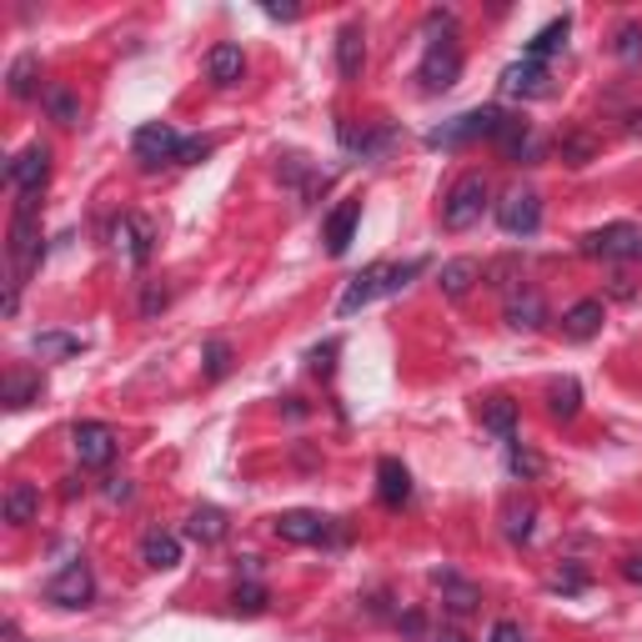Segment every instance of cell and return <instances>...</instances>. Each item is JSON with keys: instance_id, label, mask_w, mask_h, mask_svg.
Listing matches in <instances>:
<instances>
[{"instance_id": "cell-12", "label": "cell", "mask_w": 642, "mask_h": 642, "mask_svg": "<svg viewBox=\"0 0 642 642\" xmlns=\"http://www.w3.org/2000/svg\"><path fill=\"white\" fill-rule=\"evenodd\" d=\"M377 296H387V266H367V272H357L347 282V292H341V302H337V316H357L367 302H377Z\"/></svg>"}, {"instance_id": "cell-25", "label": "cell", "mask_w": 642, "mask_h": 642, "mask_svg": "<svg viewBox=\"0 0 642 642\" xmlns=\"http://www.w3.org/2000/svg\"><path fill=\"white\" fill-rule=\"evenodd\" d=\"M477 276H482V266L472 262V256H457V262H446L442 272H436V286H442L446 296H467Z\"/></svg>"}, {"instance_id": "cell-37", "label": "cell", "mask_w": 642, "mask_h": 642, "mask_svg": "<svg viewBox=\"0 0 642 642\" xmlns=\"http://www.w3.org/2000/svg\"><path fill=\"white\" fill-rule=\"evenodd\" d=\"M227 371H231V347H227V341H207V377L211 381H221V377H227Z\"/></svg>"}, {"instance_id": "cell-6", "label": "cell", "mask_w": 642, "mask_h": 642, "mask_svg": "<svg viewBox=\"0 0 642 642\" xmlns=\"http://www.w3.org/2000/svg\"><path fill=\"white\" fill-rule=\"evenodd\" d=\"M131 151L146 171H156V166H166V161H181L186 136L176 131V126H166V120H146L141 131L131 136Z\"/></svg>"}, {"instance_id": "cell-30", "label": "cell", "mask_w": 642, "mask_h": 642, "mask_svg": "<svg viewBox=\"0 0 642 642\" xmlns=\"http://www.w3.org/2000/svg\"><path fill=\"white\" fill-rule=\"evenodd\" d=\"M35 76H41V61H35V55H15V66H11V96L15 101H31L35 96Z\"/></svg>"}, {"instance_id": "cell-47", "label": "cell", "mask_w": 642, "mask_h": 642, "mask_svg": "<svg viewBox=\"0 0 642 642\" xmlns=\"http://www.w3.org/2000/svg\"><path fill=\"white\" fill-rule=\"evenodd\" d=\"M402 628L417 638V632H422V612H407V618H402Z\"/></svg>"}, {"instance_id": "cell-26", "label": "cell", "mask_w": 642, "mask_h": 642, "mask_svg": "<svg viewBox=\"0 0 642 642\" xmlns=\"http://www.w3.org/2000/svg\"><path fill=\"white\" fill-rule=\"evenodd\" d=\"M547 412H552L557 422H572V417L582 412V387H577L572 377L552 381V387H547Z\"/></svg>"}, {"instance_id": "cell-45", "label": "cell", "mask_w": 642, "mask_h": 642, "mask_svg": "<svg viewBox=\"0 0 642 642\" xmlns=\"http://www.w3.org/2000/svg\"><path fill=\"white\" fill-rule=\"evenodd\" d=\"M106 497H110V502H126V497H131V482H120V477H116V482L106 487Z\"/></svg>"}, {"instance_id": "cell-11", "label": "cell", "mask_w": 642, "mask_h": 642, "mask_svg": "<svg viewBox=\"0 0 642 642\" xmlns=\"http://www.w3.org/2000/svg\"><path fill=\"white\" fill-rule=\"evenodd\" d=\"M45 176H51V151H45L41 141L25 146V151L6 166V186H15V191H41Z\"/></svg>"}, {"instance_id": "cell-32", "label": "cell", "mask_w": 642, "mask_h": 642, "mask_svg": "<svg viewBox=\"0 0 642 642\" xmlns=\"http://www.w3.org/2000/svg\"><path fill=\"white\" fill-rule=\"evenodd\" d=\"M612 55H618V61H642V25L638 21H622L618 31H612Z\"/></svg>"}, {"instance_id": "cell-8", "label": "cell", "mask_w": 642, "mask_h": 642, "mask_svg": "<svg viewBox=\"0 0 642 642\" xmlns=\"http://www.w3.org/2000/svg\"><path fill=\"white\" fill-rule=\"evenodd\" d=\"M497 227L507 236H537V227H543V197H537L533 186H512L507 197L497 201Z\"/></svg>"}, {"instance_id": "cell-29", "label": "cell", "mask_w": 642, "mask_h": 642, "mask_svg": "<svg viewBox=\"0 0 642 642\" xmlns=\"http://www.w3.org/2000/svg\"><path fill=\"white\" fill-rule=\"evenodd\" d=\"M482 427L497 432L502 442H512V436H517V407H512L507 397H492V402L482 407Z\"/></svg>"}, {"instance_id": "cell-20", "label": "cell", "mask_w": 642, "mask_h": 642, "mask_svg": "<svg viewBox=\"0 0 642 642\" xmlns=\"http://www.w3.org/2000/svg\"><path fill=\"white\" fill-rule=\"evenodd\" d=\"M567 31H572V15H557V21H547L543 31L527 41V51H523V61H533V66H543L547 55H557L567 45Z\"/></svg>"}, {"instance_id": "cell-4", "label": "cell", "mask_w": 642, "mask_h": 642, "mask_svg": "<svg viewBox=\"0 0 642 642\" xmlns=\"http://www.w3.org/2000/svg\"><path fill=\"white\" fill-rule=\"evenodd\" d=\"M502 126H507V110L477 106V110H467V116H457V120H446V126H436V131H427V146H462V141H477V136L497 141Z\"/></svg>"}, {"instance_id": "cell-19", "label": "cell", "mask_w": 642, "mask_h": 642, "mask_svg": "<svg viewBox=\"0 0 642 642\" xmlns=\"http://www.w3.org/2000/svg\"><path fill=\"white\" fill-rule=\"evenodd\" d=\"M357 221H361V201H341V207L327 217V231H322V241H327L331 256H341V251L351 246V236H357Z\"/></svg>"}, {"instance_id": "cell-31", "label": "cell", "mask_w": 642, "mask_h": 642, "mask_svg": "<svg viewBox=\"0 0 642 642\" xmlns=\"http://www.w3.org/2000/svg\"><path fill=\"white\" fill-rule=\"evenodd\" d=\"M35 397H41V377H25V371H15V377L6 381V407H11V412L31 407Z\"/></svg>"}, {"instance_id": "cell-10", "label": "cell", "mask_w": 642, "mask_h": 642, "mask_svg": "<svg viewBox=\"0 0 642 642\" xmlns=\"http://www.w3.org/2000/svg\"><path fill=\"white\" fill-rule=\"evenodd\" d=\"M71 446H76L81 467H106L110 457H116V427L106 422H76L71 427Z\"/></svg>"}, {"instance_id": "cell-28", "label": "cell", "mask_w": 642, "mask_h": 642, "mask_svg": "<svg viewBox=\"0 0 642 642\" xmlns=\"http://www.w3.org/2000/svg\"><path fill=\"white\" fill-rule=\"evenodd\" d=\"M432 582L442 588V602H446L452 612H457V618L477 608V588H472V582H462L457 572H432Z\"/></svg>"}, {"instance_id": "cell-39", "label": "cell", "mask_w": 642, "mask_h": 642, "mask_svg": "<svg viewBox=\"0 0 642 642\" xmlns=\"http://www.w3.org/2000/svg\"><path fill=\"white\" fill-rule=\"evenodd\" d=\"M562 151H567V161H572V166H588V156H592V141H588V136H572V141L562 146Z\"/></svg>"}, {"instance_id": "cell-5", "label": "cell", "mask_w": 642, "mask_h": 642, "mask_svg": "<svg viewBox=\"0 0 642 642\" xmlns=\"http://www.w3.org/2000/svg\"><path fill=\"white\" fill-rule=\"evenodd\" d=\"M276 537L282 543H296V547H322V543H347V533L337 527V517H322V512H306V507H296V512H282L276 517Z\"/></svg>"}, {"instance_id": "cell-3", "label": "cell", "mask_w": 642, "mask_h": 642, "mask_svg": "<svg viewBox=\"0 0 642 642\" xmlns=\"http://www.w3.org/2000/svg\"><path fill=\"white\" fill-rule=\"evenodd\" d=\"M582 256H592V262H642V227L608 221V227L582 236Z\"/></svg>"}, {"instance_id": "cell-22", "label": "cell", "mask_w": 642, "mask_h": 642, "mask_svg": "<svg viewBox=\"0 0 642 642\" xmlns=\"http://www.w3.org/2000/svg\"><path fill=\"white\" fill-rule=\"evenodd\" d=\"M35 512H41V492H35V482H11V487H6V523L25 527V523H35Z\"/></svg>"}, {"instance_id": "cell-41", "label": "cell", "mask_w": 642, "mask_h": 642, "mask_svg": "<svg viewBox=\"0 0 642 642\" xmlns=\"http://www.w3.org/2000/svg\"><path fill=\"white\" fill-rule=\"evenodd\" d=\"M487 642H527V638H523V628H517V622H497Z\"/></svg>"}, {"instance_id": "cell-42", "label": "cell", "mask_w": 642, "mask_h": 642, "mask_svg": "<svg viewBox=\"0 0 642 642\" xmlns=\"http://www.w3.org/2000/svg\"><path fill=\"white\" fill-rule=\"evenodd\" d=\"M618 572L628 577V582H642V552H628V557H622Z\"/></svg>"}, {"instance_id": "cell-16", "label": "cell", "mask_w": 642, "mask_h": 642, "mask_svg": "<svg viewBox=\"0 0 642 642\" xmlns=\"http://www.w3.org/2000/svg\"><path fill=\"white\" fill-rule=\"evenodd\" d=\"M602 322H608V306H602L598 296H588V302H577L562 312V331L572 341H592L602 331Z\"/></svg>"}, {"instance_id": "cell-2", "label": "cell", "mask_w": 642, "mask_h": 642, "mask_svg": "<svg viewBox=\"0 0 642 642\" xmlns=\"http://www.w3.org/2000/svg\"><path fill=\"white\" fill-rule=\"evenodd\" d=\"M487 197H492L487 176L467 171V176H462V181L442 197V227H446V231H467V227H477L482 211H487Z\"/></svg>"}, {"instance_id": "cell-48", "label": "cell", "mask_w": 642, "mask_h": 642, "mask_svg": "<svg viewBox=\"0 0 642 642\" xmlns=\"http://www.w3.org/2000/svg\"><path fill=\"white\" fill-rule=\"evenodd\" d=\"M436 642H467V638H462V632H442V638H436Z\"/></svg>"}, {"instance_id": "cell-1", "label": "cell", "mask_w": 642, "mask_h": 642, "mask_svg": "<svg viewBox=\"0 0 642 642\" xmlns=\"http://www.w3.org/2000/svg\"><path fill=\"white\" fill-rule=\"evenodd\" d=\"M35 207H41V191H21L11 217V286L25 282V272L41 256V227H35Z\"/></svg>"}, {"instance_id": "cell-43", "label": "cell", "mask_w": 642, "mask_h": 642, "mask_svg": "<svg viewBox=\"0 0 642 642\" xmlns=\"http://www.w3.org/2000/svg\"><path fill=\"white\" fill-rule=\"evenodd\" d=\"M331 357H337V341L316 347V351H312V371H331Z\"/></svg>"}, {"instance_id": "cell-7", "label": "cell", "mask_w": 642, "mask_h": 642, "mask_svg": "<svg viewBox=\"0 0 642 642\" xmlns=\"http://www.w3.org/2000/svg\"><path fill=\"white\" fill-rule=\"evenodd\" d=\"M91 598H96V577H91V567L81 562V557H71V562L45 582V602H55V608H66V612L91 608Z\"/></svg>"}, {"instance_id": "cell-13", "label": "cell", "mask_w": 642, "mask_h": 642, "mask_svg": "<svg viewBox=\"0 0 642 642\" xmlns=\"http://www.w3.org/2000/svg\"><path fill=\"white\" fill-rule=\"evenodd\" d=\"M116 246L131 256V266H146L151 262V251H156V231L146 217H120L116 221Z\"/></svg>"}, {"instance_id": "cell-36", "label": "cell", "mask_w": 642, "mask_h": 642, "mask_svg": "<svg viewBox=\"0 0 642 642\" xmlns=\"http://www.w3.org/2000/svg\"><path fill=\"white\" fill-rule=\"evenodd\" d=\"M427 272V262L417 256V262H407V266H387V296H397L402 286H412V276H422Z\"/></svg>"}, {"instance_id": "cell-9", "label": "cell", "mask_w": 642, "mask_h": 642, "mask_svg": "<svg viewBox=\"0 0 642 642\" xmlns=\"http://www.w3.org/2000/svg\"><path fill=\"white\" fill-rule=\"evenodd\" d=\"M462 76V51L452 41H432L422 55V66H417V81H422L427 96H436V91H452Z\"/></svg>"}, {"instance_id": "cell-44", "label": "cell", "mask_w": 642, "mask_h": 642, "mask_svg": "<svg viewBox=\"0 0 642 642\" xmlns=\"http://www.w3.org/2000/svg\"><path fill=\"white\" fill-rule=\"evenodd\" d=\"M161 306H166V292H161V286H151V292H146V302H141V312H146V316H156Z\"/></svg>"}, {"instance_id": "cell-17", "label": "cell", "mask_w": 642, "mask_h": 642, "mask_svg": "<svg viewBox=\"0 0 642 642\" xmlns=\"http://www.w3.org/2000/svg\"><path fill=\"white\" fill-rule=\"evenodd\" d=\"M361 66H367V35L351 21V25H341V35H337V71L351 86V81H361Z\"/></svg>"}, {"instance_id": "cell-15", "label": "cell", "mask_w": 642, "mask_h": 642, "mask_svg": "<svg viewBox=\"0 0 642 642\" xmlns=\"http://www.w3.org/2000/svg\"><path fill=\"white\" fill-rule=\"evenodd\" d=\"M547 66H533V61H517V66H507L502 71V96H523V101H537V96H547Z\"/></svg>"}, {"instance_id": "cell-18", "label": "cell", "mask_w": 642, "mask_h": 642, "mask_svg": "<svg viewBox=\"0 0 642 642\" xmlns=\"http://www.w3.org/2000/svg\"><path fill=\"white\" fill-rule=\"evenodd\" d=\"M207 76H211V86H236V81L246 76V55H241V45H231V41L211 45Z\"/></svg>"}, {"instance_id": "cell-33", "label": "cell", "mask_w": 642, "mask_h": 642, "mask_svg": "<svg viewBox=\"0 0 642 642\" xmlns=\"http://www.w3.org/2000/svg\"><path fill=\"white\" fill-rule=\"evenodd\" d=\"M81 347H86V341L66 337V331H41V337H35V351H41V357H76Z\"/></svg>"}, {"instance_id": "cell-38", "label": "cell", "mask_w": 642, "mask_h": 642, "mask_svg": "<svg viewBox=\"0 0 642 642\" xmlns=\"http://www.w3.org/2000/svg\"><path fill=\"white\" fill-rule=\"evenodd\" d=\"M507 537H512V543H527V537H533V507L512 512V517H507Z\"/></svg>"}, {"instance_id": "cell-40", "label": "cell", "mask_w": 642, "mask_h": 642, "mask_svg": "<svg viewBox=\"0 0 642 642\" xmlns=\"http://www.w3.org/2000/svg\"><path fill=\"white\" fill-rule=\"evenodd\" d=\"M207 156H211V141H186L181 166H197V161H207Z\"/></svg>"}, {"instance_id": "cell-23", "label": "cell", "mask_w": 642, "mask_h": 642, "mask_svg": "<svg viewBox=\"0 0 642 642\" xmlns=\"http://www.w3.org/2000/svg\"><path fill=\"white\" fill-rule=\"evenodd\" d=\"M543 322H547V306H543L537 292H523V296H512L507 302V327L512 331H543Z\"/></svg>"}, {"instance_id": "cell-24", "label": "cell", "mask_w": 642, "mask_h": 642, "mask_svg": "<svg viewBox=\"0 0 642 642\" xmlns=\"http://www.w3.org/2000/svg\"><path fill=\"white\" fill-rule=\"evenodd\" d=\"M141 562L156 567V572H171V567H181V537H176V533H151L141 543Z\"/></svg>"}, {"instance_id": "cell-27", "label": "cell", "mask_w": 642, "mask_h": 642, "mask_svg": "<svg viewBox=\"0 0 642 642\" xmlns=\"http://www.w3.org/2000/svg\"><path fill=\"white\" fill-rule=\"evenodd\" d=\"M186 533L197 537L201 547H217L221 537H227V512H221V507H197V512H191V523H186Z\"/></svg>"}, {"instance_id": "cell-46", "label": "cell", "mask_w": 642, "mask_h": 642, "mask_svg": "<svg viewBox=\"0 0 642 642\" xmlns=\"http://www.w3.org/2000/svg\"><path fill=\"white\" fill-rule=\"evenodd\" d=\"M266 15H272V21H296L302 11H296V6H266Z\"/></svg>"}, {"instance_id": "cell-14", "label": "cell", "mask_w": 642, "mask_h": 642, "mask_svg": "<svg viewBox=\"0 0 642 642\" xmlns=\"http://www.w3.org/2000/svg\"><path fill=\"white\" fill-rule=\"evenodd\" d=\"M377 497H381V507H392V512L412 502V472H407L397 457L377 462Z\"/></svg>"}, {"instance_id": "cell-21", "label": "cell", "mask_w": 642, "mask_h": 642, "mask_svg": "<svg viewBox=\"0 0 642 642\" xmlns=\"http://www.w3.org/2000/svg\"><path fill=\"white\" fill-rule=\"evenodd\" d=\"M41 106L55 126H81V101H76V91L61 86V81H51V86L41 91Z\"/></svg>"}, {"instance_id": "cell-34", "label": "cell", "mask_w": 642, "mask_h": 642, "mask_svg": "<svg viewBox=\"0 0 642 642\" xmlns=\"http://www.w3.org/2000/svg\"><path fill=\"white\" fill-rule=\"evenodd\" d=\"M507 462H512V472H517V477H527V482H533V477H543V472H547V462L537 457V452H527V446H517V442H512Z\"/></svg>"}, {"instance_id": "cell-35", "label": "cell", "mask_w": 642, "mask_h": 642, "mask_svg": "<svg viewBox=\"0 0 642 642\" xmlns=\"http://www.w3.org/2000/svg\"><path fill=\"white\" fill-rule=\"evenodd\" d=\"M231 608L246 612V618H256V612H266V588L262 582H246V588H236V598H231Z\"/></svg>"}]
</instances>
